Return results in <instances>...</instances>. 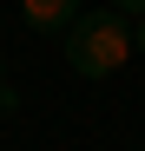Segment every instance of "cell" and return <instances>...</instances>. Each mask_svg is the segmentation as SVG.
Instances as JSON below:
<instances>
[{
    "label": "cell",
    "instance_id": "6da1fadb",
    "mask_svg": "<svg viewBox=\"0 0 145 151\" xmlns=\"http://www.w3.org/2000/svg\"><path fill=\"white\" fill-rule=\"evenodd\" d=\"M125 59H138L125 13L99 7V13H79L66 27V66L79 72V79H112V72H125Z\"/></svg>",
    "mask_w": 145,
    "mask_h": 151
},
{
    "label": "cell",
    "instance_id": "7a4b0ae2",
    "mask_svg": "<svg viewBox=\"0 0 145 151\" xmlns=\"http://www.w3.org/2000/svg\"><path fill=\"white\" fill-rule=\"evenodd\" d=\"M20 20L33 33H66L79 20V0H20Z\"/></svg>",
    "mask_w": 145,
    "mask_h": 151
},
{
    "label": "cell",
    "instance_id": "3957f363",
    "mask_svg": "<svg viewBox=\"0 0 145 151\" xmlns=\"http://www.w3.org/2000/svg\"><path fill=\"white\" fill-rule=\"evenodd\" d=\"M13 112H20V86H13V79H0V118H13Z\"/></svg>",
    "mask_w": 145,
    "mask_h": 151
},
{
    "label": "cell",
    "instance_id": "277c9868",
    "mask_svg": "<svg viewBox=\"0 0 145 151\" xmlns=\"http://www.w3.org/2000/svg\"><path fill=\"white\" fill-rule=\"evenodd\" d=\"M112 13H125V20H145V0H112Z\"/></svg>",
    "mask_w": 145,
    "mask_h": 151
},
{
    "label": "cell",
    "instance_id": "5b68a950",
    "mask_svg": "<svg viewBox=\"0 0 145 151\" xmlns=\"http://www.w3.org/2000/svg\"><path fill=\"white\" fill-rule=\"evenodd\" d=\"M132 46H138V59H145V20H132Z\"/></svg>",
    "mask_w": 145,
    "mask_h": 151
},
{
    "label": "cell",
    "instance_id": "8992f818",
    "mask_svg": "<svg viewBox=\"0 0 145 151\" xmlns=\"http://www.w3.org/2000/svg\"><path fill=\"white\" fill-rule=\"evenodd\" d=\"M0 79H7V53H0Z\"/></svg>",
    "mask_w": 145,
    "mask_h": 151
}]
</instances>
